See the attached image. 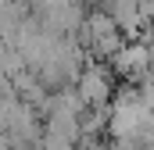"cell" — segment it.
<instances>
[{
  "label": "cell",
  "instance_id": "6da1fadb",
  "mask_svg": "<svg viewBox=\"0 0 154 150\" xmlns=\"http://www.w3.org/2000/svg\"><path fill=\"white\" fill-rule=\"evenodd\" d=\"M111 64H115L118 72L125 75V79H133V82H143L154 68V57H151V43L143 39H136V43H125L122 50H118L115 57H111Z\"/></svg>",
  "mask_w": 154,
  "mask_h": 150
},
{
  "label": "cell",
  "instance_id": "7a4b0ae2",
  "mask_svg": "<svg viewBox=\"0 0 154 150\" xmlns=\"http://www.w3.org/2000/svg\"><path fill=\"white\" fill-rule=\"evenodd\" d=\"M75 89H79V97H82V104H86V107H108V100L115 97L111 75H108V68H100V64L82 68Z\"/></svg>",
  "mask_w": 154,
  "mask_h": 150
}]
</instances>
